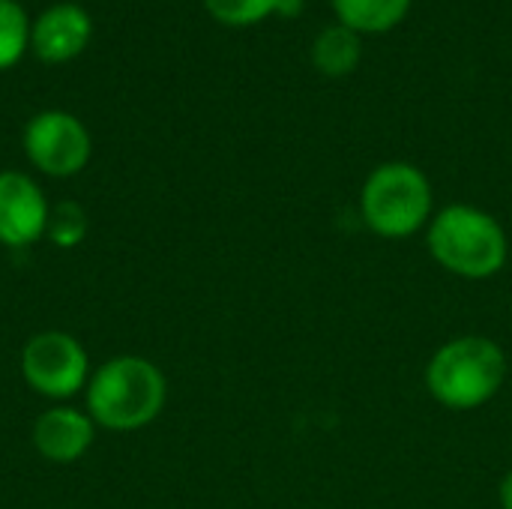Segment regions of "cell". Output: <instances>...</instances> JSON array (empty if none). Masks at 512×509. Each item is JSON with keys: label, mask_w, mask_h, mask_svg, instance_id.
<instances>
[{"label": "cell", "mask_w": 512, "mask_h": 509, "mask_svg": "<svg viewBox=\"0 0 512 509\" xmlns=\"http://www.w3.org/2000/svg\"><path fill=\"white\" fill-rule=\"evenodd\" d=\"M48 201L39 183L21 171H0V243L27 249L45 237Z\"/></svg>", "instance_id": "cell-7"}, {"label": "cell", "mask_w": 512, "mask_h": 509, "mask_svg": "<svg viewBox=\"0 0 512 509\" xmlns=\"http://www.w3.org/2000/svg\"><path fill=\"white\" fill-rule=\"evenodd\" d=\"M93 36V21L78 3H54L30 24V48L42 63H69Z\"/></svg>", "instance_id": "cell-8"}, {"label": "cell", "mask_w": 512, "mask_h": 509, "mask_svg": "<svg viewBox=\"0 0 512 509\" xmlns=\"http://www.w3.org/2000/svg\"><path fill=\"white\" fill-rule=\"evenodd\" d=\"M510 363L504 348L480 333L447 339L426 363L429 396L447 411H477L507 384Z\"/></svg>", "instance_id": "cell-1"}, {"label": "cell", "mask_w": 512, "mask_h": 509, "mask_svg": "<svg viewBox=\"0 0 512 509\" xmlns=\"http://www.w3.org/2000/svg\"><path fill=\"white\" fill-rule=\"evenodd\" d=\"M24 153L36 171L45 177H75L84 171L93 153L87 126L60 108L39 111L24 126Z\"/></svg>", "instance_id": "cell-6"}, {"label": "cell", "mask_w": 512, "mask_h": 509, "mask_svg": "<svg viewBox=\"0 0 512 509\" xmlns=\"http://www.w3.org/2000/svg\"><path fill=\"white\" fill-rule=\"evenodd\" d=\"M30 438H33L36 453L45 462L72 465L93 447L96 423L90 420L87 411H78L69 405H54L36 417Z\"/></svg>", "instance_id": "cell-9"}, {"label": "cell", "mask_w": 512, "mask_h": 509, "mask_svg": "<svg viewBox=\"0 0 512 509\" xmlns=\"http://www.w3.org/2000/svg\"><path fill=\"white\" fill-rule=\"evenodd\" d=\"M306 9V0H276V12L279 18H297Z\"/></svg>", "instance_id": "cell-15"}, {"label": "cell", "mask_w": 512, "mask_h": 509, "mask_svg": "<svg viewBox=\"0 0 512 509\" xmlns=\"http://www.w3.org/2000/svg\"><path fill=\"white\" fill-rule=\"evenodd\" d=\"M168 399L162 369L138 354L105 360L87 381L84 402L96 426L111 432H135L150 426Z\"/></svg>", "instance_id": "cell-2"}, {"label": "cell", "mask_w": 512, "mask_h": 509, "mask_svg": "<svg viewBox=\"0 0 512 509\" xmlns=\"http://www.w3.org/2000/svg\"><path fill=\"white\" fill-rule=\"evenodd\" d=\"M330 6L339 24L357 30L360 36H375L399 27L414 0H330Z\"/></svg>", "instance_id": "cell-11"}, {"label": "cell", "mask_w": 512, "mask_h": 509, "mask_svg": "<svg viewBox=\"0 0 512 509\" xmlns=\"http://www.w3.org/2000/svg\"><path fill=\"white\" fill-rule=\"evenodd\" d=\"M498 504H501V509H512V471L504 474V480L498 486Z\"/></svg>", "instance_id": "cell-16"}, {"label": "cell", "mask_w": 512, "mask_h": 509, "mask_svg": "<svg viewBox=\"0 0 512 509\" xmlns=\"http://www.w3.org/2000/svg\"><path fill=\"white\" fill-rule=\"evenodd\" d=\"M204 9L225 27H252L276 12V0H204Z\"/></svg>", "instance_id": "cell-14"}, {"label": "cell", "mask_w": 512, "mask_h": 509, "mask_svg": "<svg viewBox=\"0 0 512 509\" xmlns=\"http://www.w3.org/2000/svg\"><path fill=\"white\" fill-rule=\"evenodd\" d=\"M435 216V192L423 168L411 162H381L360 189V219L384 240H408L429 228Z\"/></svg>", "instance_id": "cell-4"}, {"label": "cell", "mask_w": 512, "mask_h": 509, "mask_svg": "<svg viewBox=\"0 0 512 509\" xmlns=\"http://www.w3.org/2000/svg\"><path fill=\"white\" fill-rule=\"evenodd\" d=\"M312 66L327 75V78H345L351 72H357L360 60H363V36L345 24H330L324 27L315 42H312Z\"/></svg>", "instance_id": "cell-10"}, {"label": "cell", "mask_w": 512, "mask_h": 509, "mask_svg": "<svg viewBox=\"0 0 512 509\" xmlns=\"http://www.w3.org/2000/svg\"><path fill=\"white\" fill-rule=\"evenodd\" d=\"M87 213L78 201H60L51 207L48 213V225H45V237L57 246V249H75L84 237H87Z\"/></svg>", "instance_id": "cell-13"}, {"label": "cell", "mask_w": 512, "mask_h": 509, "mask_svg": "<svg viewBox=\"0 0 512 509\" xmlns=\"http://www.w3.org/2000/svg\"><path fill=\"white\" fill-rule=\"evenodd\" d=\"M21 378L33 393L63 402L87 390L90 357L72 333L42 330L21 348Z\"/></svg>", "instance_id": "cell-5"}, {"label": "cell", "mask_w": 512, "mask_h": 509, "mask_svg": "<svg viewBox=\"0 0 512 509\" xmlns=\"http://www.w3.org/2000/svg\"><path fill=\"white\" fill-rule=\"evenodd\" d=\"M30 48V18L18 0H0V72L12 69Z\"/></svg>", "instance_id": "cell-12"}, {"label": "cell", "mask_w": 512, "mask_h": 509, "mask_svg": "<svg viewBox=\"0 0 512 509\" xmlns=\"http://www.w3.org/2000/svg\"><path fill=\"white\" fill-rule=\"evenodd\" d=\"M432 261L459 279H492L507 267L510 240L504 225L477 204H447L426 228Z\"/></svg>", "instance_id": "cell-3"}]
</instances>
